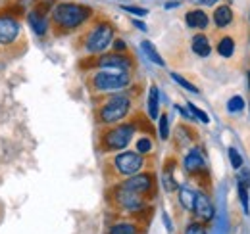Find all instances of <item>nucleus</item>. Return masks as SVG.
<instances>
[{"label": "nucleus", "mask_w": 250, "mask_h": 234, "mask_svg": "<svg viewBox=\"0 0 250 234\" xmlns=\"http://www.w3.org/2000/svg\"><path fill=\"white\" fill-rule=\"evenodd\" d=\"M179 202H181V205H183L187 211H192V209H194V202H196V192L187 188V186L181 188V190H179Z\"/></svg>", "instance_id": "17"}, {"label": "nucleus", "mask_w": 250, "mask_h": 234, "mask_svg": "<svg viewBox=\"0 0 250 234\" xmlns=\"http://www.w3.org/2000/svg\"><path fill=\"white\" fill-rule=\"evenodd\" d=\"M143 50H145V54L148 56V59L150 61H154V63H158V65H164V59H162V56L158 54V50L154 48V44L150 42V40H143Z\"/></svg>", "instance_id": "21"}, {"label": "nucleus", "mask_w": 250, "mask_h": 234, "mask_svg": "<svg viewBox=\"0 0 250 234\" xmlns=\"http://www.w3.org/2000/svg\"><path fill=\"white\" fill-rule=\"evenodd\" d=\"M192 52L198 54V56H202V58H206L210 54V42H208L206 35H196L192 39Z\"/></svg>", "instance_id": "15"}, {"label": "nucleus", "mask_w": 250, "mask_h": 234, "mask_svg": "<svg viewBox=\"0 0 250 234\" xmlns=\"http://www.w3.org/2000/svg\"><path fill=\"white\" fill-rule=\"evenodd\" d=\"M27 21L31 25V29L39 35V37H44L46 31H48V18L44 12H39L37 8H33L31 12L27 14Z\"/></svg>", "instance_id": "12"}, {"label": "nucleus", "mask_w": 250, "mask_h": 234, "mask_svg": "<svg viewBox=\"0 0 250 234\" xmlns=\"http://www.w3.org/2000/svg\"><path fill=\"white\" fill-rule=\"evenodd\" d=\"M188 112H190V114H194V117H198L202 123H208V121H210V117L206 116L202 110H198L194 104H188Z\"/></svg>", "instance_id": "28"}, {"label": "nucleus", "mask_w": 250, "mask_h": 234, "mask_svg": "<svg viewBox=\"0 0 250 234\" xmlns=\"http://www.w3.org/2000/svg\"><path fill=\"white\" fill-rule=\"evenodd\" d=\"M114 46H116V50H118V52H120V50L125 52V44L122 42V40H116V42H114Z\"/></svg>", "instance_id": "32"}, {"label": "nucleus", "mask_w": 250, "mask_h": 234, "mask_svg": "<svg viewBox=\"0 0 250 234\" xmlns=\"http://www.w3.org/2000/svg\"><path fill=\"white\" fill-rule=\"evenodd\" d=\"M93 65L102 69H112V71H129L133 61L124 52H108V54H100L93 61Z\"/></svg>", "instance_id": "9"}, {"label": "nucleus", "mask_w": 250, "mask_h": 234, "mask_svg": "<svg viewBox=\"0 0 250 234\" xmlns=\"http://www.w3.org/2000/svg\"><path fill=\"white\" fill-rule=\"evenodd\" d=\"M120 186L145 198L146 194L154 192V176H152V173H139V175L127 176V180L122 182Z\"/></svg>", "instance_id": "10"}, {"label": "nucleus", "mask_w": 250, "mask_h": 234, "mask_svg": "<svg viewBox=\"0 0 250 234\" xmlns=\"http://www.w3.org/2000/svg\"><path fill=\"white\" fill-rule=\"evenodd\" d=\"M125 12H129V14H135V16H146L148 14V10H145V8H137V6H122Z\"/></svg>", "instance_id": "31"}, {"label": "nucleus", "mask_w": 250, "mask_h": 234, "mask_svg": "<svg viewBox=\"0 0 250 234\" xmlns=\"http://www.w3.org/2000/svg\"><path fill=\"white\" fill-rule=\"evenodd\" d=\"M183 165H185L187 173H190V175H198L200 171H204V159H202L200 152L190 150L187 154V157H185V161H183Z\"/></svg>", "instance_id": "13"}, {"label": "nucleus", "mask_w": 250, "mask_h": 234, "mask_svg": "<svg viewBox=\"0 0 250 234\" xmlns=\"http://www.w3.org/2000/svg\"><path fill=\"white\" fill-rule=\"evenodd\" d=\"M2 215H4V209H2V205H0V219H2Z\"/></svg>", "instance_id": "36"}, {"label": "nucleus", "mask_w": 250, "mask_h": 234, "mask_svg": "<svg viewBox=\"0 0 250 234\" xmlns=\"http://www.w3.org/2000/svg\"><path fill=\"white\" fill-rule=\"evenodd\" d=\"M194 215L202 221H212L214 217V205L210 202V198L202 192H196V202H194Z\"/></svg>", "instance_id": "11"}, {"label": "nucleus", "mask_w": 250, "mask_h": 234, "mask_svg": "<svg viewBox=\"0 0 250 234\" xmlns=\"http://www.w3.org/2000/svg\"><path fill=\"white\" fill-rule=\"evenodd\" d=\"M171 171H173V161H169V163L166 165V169H164V176H162V182H164V186H166V190H167V192L177 190V182L173 180Z\"/></svg>", "instance_id": "20"}, {"label": "nucleus", "mask_w": 250, "mask_h": 234, "mask_svg": "<svg viewBox=\"0 0 250 234\" xmlns=\"http://www.w3.org/2000/svg\"><path fill=\"white\" fill-rule=\"evenodd\" d=\"M233 50H235V42H233V39H229V37H225V39H221L218 44V52L221 56H225V58H229L231 54H233Z\"/></svg>", "instance_id": "22"}, {"label": "nucleus", "mask_w": 250, "mask_h": 234, "mask_svg": "<svg viewBox=\"0 0 250 234\" xmlns=\"http://www.w3.org/2000/svg\"><path fill=\"white\" fill-rule=\"evenodd\" d=\"M114 200H116V204L120 205L124 211H127V213H141V211H145V207H146V202H145L143 196H139V194H135V192H129V190H125L122 186L116 188Z\"/></svg>", "instance_id": "8"}, {"label": "nucleus", "mask_w": 250, "mask_h": 234, "mask_svg": "<svg viewBox=\"0 0 250 234\" xmlns=\"http://www.w3.org/2000/svg\"><path fill=\"white\" fill-rule=\"evenodd\" d=\"M114 39V27L108 23V21H100L96 23L93 29L89 31L83 39V48L89 52V54H102L110 42Z\"/></svg>", "instance_id": "4"}, {"label": "nucleus", "mask_w": 250, "mask_h": 234, "mask_svg": "<svg viewBox=\"0 0 250 234\" xmlns=\"http://www.w3.org/2000/svg\"><path fill=\"white\" fill-rule=\"evenodd\" d=\"M239 196H241V202H243V207L245 211L249 213V194H247V186L239 182Z\"/></svg>", "instance_id": "29"}, {"label": "nucleus", "mask_w": 250, "mask_h": 234, "mask_svg": "<svg viewBox=\"0 0 250 234\" xmlns=\"http://www.w3.org/2000/svg\"><path fill=\"white\" fill-rule=\"evenodd\" d=\"M158 129H160V138H164V140H166V138L169 136V129H167V116H166V114H164V116H160V127H158Z\"/></svg>", "instance_id": "25"}, {"label": "nucleus", "mask_w": 250, "mask_h": 234, "mask_svg": "<svg viewBox=\"0 0 250 234\" xmlns=\"http://www.w3.org/2000/svg\"><path fill=\"white\" fill-rule=\"evenodd\" d=\"M145 159L139 152H122L114 157V169L124 176H133L141 171Z\"/></svg>", "instance_id": "7"}, {"label": "nucleus", "mask_w": 250, "mask_h": 234, "mask_svg": "<svg viewBox=\"0 0 250 234\" xmlns=\"http://www.w3.org/2000/svg\"><path fill=\"white\" fill-rule=\"evenodd\" d=\"M135 25H137V27H139V29L146 31V25H145V23H141V21H135Z\"/></svg>", "instance_id": "34"}, {"label": "nucleus", "mask_w": 250, "mask_h": 234, "mask_svg": "<svg viewBox=\"0 0 250 234\" xmlns=\"http://www.w3.org/2000/svg\"><path fill=\"white\" fill-rule=\"evenodd\" d=\"M21 16L23 6L21 4H8L0 8V50L14 52V56L23 54L25 40H23V29H21Z\"/></svg>", "instance_id": "1"}, {"label": "nucleus", "mask_w": 250, "mask_h": 234, "mask_svg": "<svg viewBox=\"0 0 250 234\" xmlns=\"http://www.w3.org/2000/svg\"><path fill=\"white\" fill-rule=\"evenodd\" d=\"M188 27H196V29H204L208 27V16L202 10H192L185 16Z\"/></svg>", "instance_id": "14"}, {"label": "nucleus", "mask_w": 250, "mask_h": 234, "mask_svg": "<svg viewBox=\"0 0 250 234\" xmlns=\"http://www.w3.org/2000/svg\"><path fill=\"white\" fill-rule=\"evenodd\" d=\"M108 234H141L137 223H118L110 229Z\"/></svg>", "instance_id": "19"}, {"label": "nucleus", "mask_w": 250, "mask_h": 234, "mask_svg": "<svg viewBox=\"0 0 250 234\" xmlns=\"http://www.w3.org/2000/svg\"><path fill=\"white\" fill-rule=\"evenodd\" d=\"M171 79H173V81H177L181 87L187 88V90H190V92H198V88L194 87V85H190L187 79H183V77H181V75H177V73H171Z\"/></svg>", "instance_id": "24"}, {"label": "nucleus", "mask_w": 250, "mask_h": 234, "mask_svg": "<svg viewBox=\"0 0 250 234\" xmlns=\"http://www.w3.org/2000/svg\"><path fill=\"white\" fill-rule=\"evenodd\" d=\"M131 110V98L125 96V94H112L108 96L100 108H98V119L100 123H118L122 121L124 117H127Z\"/></svg>", "instance_id": "3"}, {"label": "nucleus", "mask_w": 250, "mask_h": 234, "mask_svg": "<svg viewBox=\"0 0 250 234\" xmlns=\"http://www.w3.org/2000/svg\"><path fill=\"white\" fill-rule=\"evenodd\" d=\"M185 234H206V231H204V227L200 223H190L187 227V231H185Z\"/></svg>", "instance_id": "30"}, {"label": "nucleus", "mask_w": 250, "mask_h": 234, "mask_svg": "<svg viewBox=\"0 0 250 234\" xmlns=\"http://www.w3.org/2000/svg\"><path fill=\"white\" fill-rule=\"evenodd\" d=\"M158 102H160V94H158V87H150L148 90V116L150 119H156L160 110H158Z\"/></svg>", "instance_id": "18"}, {"label": "nucleus", "mask_w": 250, "mask_h": 234, "mask_svg": "<svg viewBox=\"0 0 250 234\" xmlns=\"http://www.w3.org/2000/svg\"><path fill=\"white\" fill-rule=\"evenodd\" d=\"M175 6H177V2H167L166 4V8H175Z\"/></svg>", "instance_id": "35"}, {"label": "nucleus", "mask_w": 250, "mask_h": 234, "mask_svg": "<svg viewBox=\"0 0 250 234\" xmlns=\"http://www.w3.org/2000/svg\"><path fill=\"white\" fill-rule=\"evenodd\" d=\"M243 108H245V100H243V98H239V96L231 98V100H229V104H227V110H229V112H241Z\"/></svg>", "instance_id": "23"}, {"label": "nucleus", "mask_w": 250, "mask_h": 234, "mask_svg": "<svg viewBox=\"0 0 250 234\" xmlns=\"http://www.w3.org/2000/svg\"><path fill=\"white\" fill-rule=\"evenodd\" d=\"M135 133V125L125 123V125H118L114 129L104 131L102 138H100V148L104 152H116V150H124L129 146L131 138Z\"/></svg>", "instance_id": "6"}, {"label": "nucleus", "mask_w": 250, "mask_h": 234, "mask_svg": "<svg viewBox=\"0 0 250 234\" xmlns=\"http://www.w3.org/2000/svg\"><path fill=\"white\" fill-rule=\"evenodd\" d=\"M91 16H93V10L89 6L62 2V4L54 6V10H52V25H54L56 33H67V31H73L79 25H83Z\"/></svg>", "instance_id": "2"}, {"label": "nucleus", "mask_w": 250, "mask_h": 234, "mask_svg": "<svg viewBox=\"0 0 250 234\" xmlns=\"http://www.w3.org/2000/svg\"><path fill=\"white\" fill-rule=\"evenodd\" d=\"M249 83H250V73H249Z\"/></svg>", "instance_id": "37"}, {"label": "nucleus", "mask_w": 250, "mask_h": 234, "mask_svg": "<svg viewBox=\"0 0 250 234\" xmlns=\"http://www.w3.org/2000/svg\"><path fill=\"white\" fill-rule=\"evenodd\" d=\"M229 157H231V165H233L235 169H239V167L243 165V157L239 156V152H237L235 148H229Z\"/></svg>", "instance_id": "26"}, {"label": "nucleus", "mask_w": 250, "mask_h": 234, "mask_svg": "<svg viewBox=\"0 0 250 234\" xmlns=\"http://www.w3.org/2000/svg\"><path fill=\"white\" fill-rule=\"evenodd\" d=\"M131 83L129 71H112V69H102L94 73L91 79V88L96 92H110V90H122Z\"/></svg>", "instance_id": "5"}, {"label": "nucleus", "mask_w": 250, "mask_h": 234, "mask_svg": "<svg viewBox=\"0 0 250 234\" xmlns=\"http://www.w3.org/2000/svg\"><path fill=\"white\" fill-rule=\"evenodd\" d=\"M152 150V140L150 138H141L139 142H137V152L139 154H146V152H150Z\"/></svg>", "instance_id": "27"}, {"label": "nucleus", "mask_w": 250, "mask_h": 234, "mask_svg": "<svg viewBox=\"0 0 250 234\" xmlns=\"http://www.w3.org/2000/svg\"><path fill=\"white\" fill-rule=\"evenodd\" d=\"M218 0H198V4H216Z\"/></svg>", "instance_id": "33"}, {"label": "nucleus", "mask_w": 250, "mask_h": 234, "mask_svg": "<svg viewBox=\"0 0 250 234\" xmlns=\"http://www.w3.org/2000/svg\"><path fill=\"white\" fill-rule=\"evenodd\" d=\"M231 20H233V12H231V8H229V6H219L218 10L214 12V21H216V25H218V27H225V25H229V23H231Z\"/></svg>", "instance_id": "16"}]
</instances>
